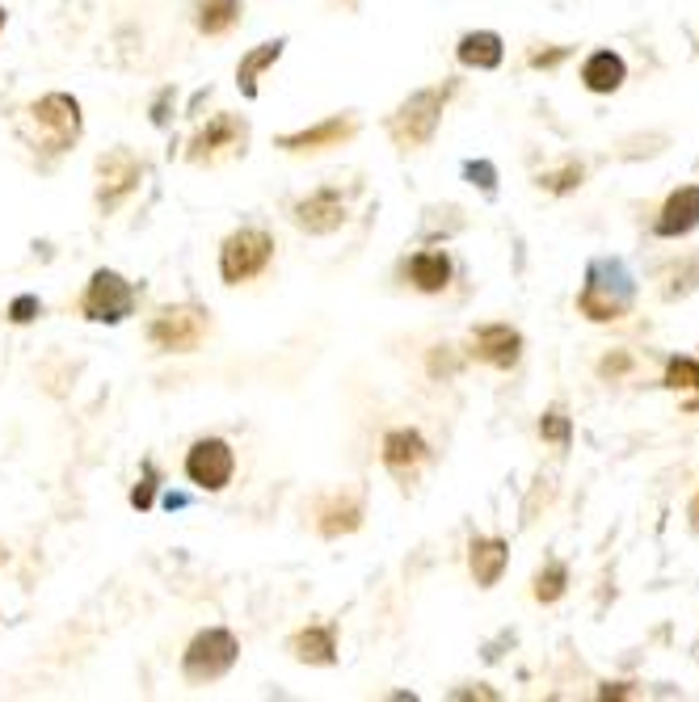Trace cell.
Listing matches in <instances>:
<instances>
[{"label": "cell", "instance_id": "obj_10", "mask_svg": "<svg viewBox=\"0 0 699 702\" xmlns=\"http://www.w3.org/2000/svg\"><path fill=\"white\" fill-rule=\"evenodd\" d=\"M472 353H477L481 362H489V366H498V371H510V366L518 362V353H523V337L506 325H489L477 332Z\"/></svg>", "mask_w": 699, "mask_h": 702}, {"label": "cell", "instance_id": "obj_27", "mask_svg": "<svg viewBox=\"0 0 699 702\" xmlns=\"http://www.w3.org/2000/svg\"><path fill=\"white\" fill-rule=\"evenodd\" d=\"M539 434L548 438V442H556V446H565L569 442V421L560 417V413H548L544 421H539Z\"/></svg>", "mask_w": 699, "mask_h": 702}, {"label": "cell", "instance_id": "obj_29", "mask_svg": "<svg viewBox=\"0 0 699 702\" xmlns=\"http://www.w3.org/2000/svg\"><path fill=\"white\" fill-rule=\"evenodd\" d=\"M9 316H13L18 325H30V320L39 316V299H34V295H22V299H13V307H9Z\"/></svg>", "mask_w": 699, "mask_h": 702}, {"label": "cell", "instance_id": "obj_26", "mask_svg": "<svg viewBox=\"0 0 699 702\" xmlns=\"http://www.w3.org/2000/svg\"><path fill=\"white\" fill-rule=\"evenodd\" d=\"M463 173H468V182H472V186H481L484 194H493V189H498V173H493V164L489 161L463 164Z\"/></svg>", "mask_w": 699, "mask_h": 702}, {"label": "cell", "instance_id": "obj_22", "mask_svg": "<svg viewBox=\"0 0 699 702\" xmlns=\"http://www.w3.org/2000/svg\"><path fill=\"white\" fill-rule=\"evenodd\" d=\"M241 18V0H203L198 4V30L203 34H223Z\"/></svg>", "mask_w": 699, "mask_h": 702}, {"label": "cell", "instance_id": "obj_30", "mask_svg": "<svg viewBox=\"0 0 699 702\" xmlns=\"http://www.w3.org/2000/svg\"><path fill=\"white\" fill-rule=\"evenodd\" d=\"M548 186L556 189V194H565V189H574V186H581V168H565L560 177H553Z\"/></svg>", "mask_w": 699, "mask_h": 702}, {"label": "cell", "instance_id": "obj_2", "mask_svg": "<svg viewBox=\"0 0 699 702\" xmlns=\"http://www.w3.org/2000/svg\"><path fill=\"white\" fill-rule=\"evenodd\" d=\"M456 94L451 85H443V89H422V94H413L396 114L387 122V131H392V140L401 143V147H422V143H430L435 135L438 118H443V106H447V97Z\"/></svg>", "mask_w": 699, "mask_h": 702}, {"label": "cell", "instance_id": "obj_31", "mask_svg": "<svg viewBox=\"0 0 699 702\" xmlns=\"http://www.w3.org/2000/svg\"><path fill=\"white\" fill-rule=\"evenodd\" d=\"M560 55H565V51H548V55L539 51V55H531V64H535V68H553V64H560Z\"/></svg>", "mask_w": 699, "mask_h": 702}, {"label": "cell", "instance_id": "obj_7", "mask_svg": "<svg viewBox=\"0 0 699 702\" xmlns=\"http://www.w3.org/2000/svg\"><path fill=\"white\" fill-rule=\"evenodd\" d=\"M131 307H135L131 282H122L114 270H97L94 282H89V290H85V311H89V320H97V325H119V320L131 316Z\"/></svg>", "mask_w": 699, "mask_h": 702}, {"label": "cell", "instance_id": "obj_14", "mask_svg": "<svg viewBox=\"0 0 699 702\" xmlns=\"http://www.w3.org/2000/svg\"><path fill=\"white\" fill-rule=\"evenodd\" d=\"M101 202L106 207H114L127 189L140 182V164L131 161L127 152H110V156H101Z\"/></svg>", "mask_w": 699, "mask_h": 702}, {"label": "cell", "instance_id": "obj_9", "mask_svg": "<svg viewBox=\"0 0 699 702\" xmlns=\"http://www.w3.org/2000/svg\"><path fill=\"white\" fill-rule=\"evenodd\" d=\"M295 223L313 235L338 232L341 223H346V202H341V194L338 189H320L313 198H304V202L295 207Z\"/></svg>", "mask_w": 699, "mask_h": 702}, {"label": "cell", "instance_id": "obj_33", "mask_svg": "<svg viewBox=\"0 0 699 702\" xmlns=\"http://www.w3.org/2000/svg\"><path fill=\"white\" fill-rule=\"evenodd\" d=\"M691 526L699 530V492H696V501H691Z\"/></svg>", "mask_w": 699, "mask_h": 702}, {"label": "cell", "instance_id": "obj_25", "mask_svg": "<svg viewBox=\"0 0 699 702\" xmlns=\"http://www.w3.org/2000/svg\"><path fill=\"white\" fill-rule=\"evenodd\" d=\"M666 383H670V387H691V392H699V362L696 358H675V362L666 366Z\"/></svg>", "mask_w": 699, "mask_h": 702}, {"label": "cell", "instance_id": "obj_32", "mask_svg": "<svg viewBox=\"0 0 699 702\" xmlns=\"http://www.w3.org/2000/svg\"><path fill=\"white\" fill-rule=\"evenodd\" d=\"M456 699H498L493 690H459Z\"/></svg>", "mask_w": 699, "mask_h": 702}, {"label": "cell", "instance_id": "obj_28", "mask_svg": "<svg viewBox=\"0 0 699 702\" xmlns=\"http://www.w3.org/2000/svg\"><path fill=\"white\" fill-rule=\"evenodd\" d=\"M152 492H156V468L148 463L144 480H140V489L131 492V505H135V509H148V505H152Z\"/></svg>", "mask_w": 699, "mask_h": 702}, {"label": "cell", "instance_id": "obj_4", "mask_svg": "<svg viewBox=\"0 0 699 702\" xmlns=\"http://www.w3.org/2000/svg\"><path fill=\"white\" fill-rule=\"evenodd\" d=\"M237 639H232V632H198L190 639V648H186V678L190 681H216L223 678L232 665H237Z\"/></svg>", "mask_w": 699, "mask_h": 702}, {"label": "cell", "instance_id": "obj_24", "mask_svg": "<svg viewBox=\"0 0 699 702\" xmlns=\"http://www.w3.org/2000/svg\"><path fill=\"white\" fill-rule=\"evenodd\" d=\"M565 581H569V577H565V563H548V568L535 577V597H539V602H556V597L565 593Z\"/></svg>", "mask_w": 699, "mask_h": 702}, {"label": "cell", "instance_id": "obj_19", "mask_svg": "<svg viewBox=\"0 0 699 702\" xmlns=\"http://www.w3.org/2000/svg\"><path fill=\"white\" fill-rule=\"evenodd\" d=\"M291 652H295V660H304V665H334L338 644H334V632H329V627H308V632H299L291 639Z\"/></svg>", "mask_w": 699, "mask_h": 702}, {"label": "cell", "instance_id": "obj_16", "mask_svg": "<svg viewBox=\"0 0 699 702\" xmlns=\"http://www.w3.org/2000/svg\"><path fill=\"white\" fill-rule=\"evenodd\" d=\"M506 560H510V547L502 539H477L472 542V577H477V585H498L502 581V572H506Z\"/></svg>", "mask_w": 699, "mask_h": 702}, {"label": "cell", "instance_id": "obj_18", "mask_svg": "<svg viewBox=\"0 0 699 702\" xmlns=\"http://www.w3.org/2000/svg\"><path fill=\"white\" fill-rule=\"evenodd\" d=\"M459 64L463 68H498L502 64V39L489 34V30H477V34H463L459 39Z\"/></svg>", "mask_w": 699, "mask_h": 702}, {"label": "cell", "instance_id": "obj_12", "mask_svg": "<svg viewBox=\"0 0 699 702\" xmlns=\"http://www.w3.org/2000/svg\"><path fill=\"white\" fill-rule=\"evenodd\" d=\"M244 140H249V131H244L237 118L219 114L207 131H198L190 143V161H211L216 152H223V147H244Z\"/></svg>", "mask_w": 699, "mask_h": 702}, {"label": "cell", "instance_id": "obj_13", "mask_svg": "<svg viewBox=\"0 0 699 702\" xmlns=\"http://www.w3.org/2000/svg\"><path fill=\"white\" fill-rule=\"evenodd\" d=\"M691 228H699V186H682L666 198L662 219H657V235H687Z\"/></svg>", "mask_w": 699, "mask_h": 702}, {"label": "cell", "instance_id": "obj_6", "mask_svg": "<svg viewBox=\"0 0 699 702\" xmlns=\"http://www.w3.org/2000/svg\"><path fill=\"white\" fill-rule=\"evenodd\" d=\"M148 337H152L161 350L190 353L198 350V341L207 337V311H198V307H165V311L152 320Z\"/></svg>", "mask_w": 699, "mask_h": 702}, {"label": "cell", "instance_id": "obj_11", "mask_svg": "<svg viewBox=\"0 0 699 702\" xmlns=\"http://www.w3.org/2000/svg\"><path fill=\"white\" fill-rule=\"evenodd\" d=\"M354 135H359L354 118H329V122L308 127V131H299V135H283L278 147H287V152H316V147H341V143L354 140Z\"/></svg>", "mask_w": 699, "mask_h": 702}, {"label": "cell", "instance_id": "obj_15", "mask_svg": "<svg viewBox=\"0 0 699 702\" xmlns=\"http://www.w3.org/2000/svg\"><path fill=\"white\" fill-rule=\"evenodd\" d=\"M426 459V438L417 429H392L384 438V463L396 475H409L417 463Z\"/></svg>", "mask_w": 699, "mask_h": 702}, {"label": "cell", "instance_id": "obj_21", "mask_svg": "<svg viewBox=\"0 0 699 702\" xmlns=\"http://www.w3.org/2000/svg\"><path fill=\"white\" fill-rule=\"evenodd\" d=\"M409 278L417 290L438 295V290L451 282V261L443 257V253H417V257L409 261Z\"/></svg>", "mask_w": 699, "mask_h": 702}, {"label": "cell", "instance_id": "obj_8", "mask_svg": "<svg viewBox=\"0 0 699 702\" xmlns=\"http://www.w3.org/2000/svg\"><path fill=\"white\" fill-rule=\"evenodd\" d=\"M232 468H237L232 446L219 442V438H203V442H194V450L186 454V475H190L198 489H207V492L228 489Z\"/></svg>", "mask_w": 699, "mask_h": 702}, {"label": "cell", "instance_id": "obj_5", "mask_svg": "<svg viewBox=\"0 0 699 702\" xmlns=\"http://www.w3.org/2000/svg\"><path fill=\"white\" fill-rule=\"evenodd\" d=\"M30 114H34L39 131H43L47 152H64V147H73L76 135H80V106H76V97L68 94H47L43 101H34Z\"/></svg>", "mask_w": 699, "mask_h": 702}, {"label": "cell", "instance_id": "obj_17", "mask_svg": "<svg viewBox=\"0 0 699 702\" xmlns=\"http://www.w3.org/2000/svg\"><path fill=\"white\" fill-rule=\"evenodd\" d=\"M581 80H586V89H590V94H615V89L624 85V59H620V55H611V51H599V55H590V59H586Z\"/></svg>", "mask_w": 699, "mask_h": 702}, {"label": "cell", "instance_id": "obj_20", "mask_svg": "<svg viewBox=\"0 0 699 702\" xmlns=\"http://www.w3.org/2000/svg\"><path fill=\"white\" fill-rule=\"evenodd\" d=\"M283 47H287V43H283V39H274V43H262L258 51H249V55H244L241 68H237V89H241L244 97H258V76H262V72L283 55Z\"/></svg>", "mask_w": 699, "mask_h": 702}, {"label": "cell", "instance_id": "obj_1", "mask_svg": "<svg viewBox=\"0 0 699 702\" xmlns=\"http://www.w3.org/2000/svg\"><path fill=\"white\" fill-rule=\"evenodd\" d=\"M632 295H636V286H632V274H627L624 261H594L590 265V274H586V286H581V311L590 316V320H620L627 307H632Z\"/></svg>", "mask_w": 699, "mask_h": 702}, {"label": "cell", "instance_id": "obj_23", "mask_svg": "<svg viewBox=\"0 0 699 702\" xmlns=\"http://www.w3.org/2000/svg\"><path fill=\"white\" fill-rule=\"evenodd\" d=\"M362 522V509L354 501H341V505H325L320 509V535H329V539H338V535H350V530H359Z\"/></svg>", "mask_w": 699, "mask_h": 702}, {"label": "cell", "instance_id": "obj_34", "mask_svg": "<svg viewBox=\"0 0 699 702\" xmlns=\"http://www.w3.org/2000/svg\"><path fill=\"white\" fill-rule=\"evenodd\" d=\"M0 30H4V9H0Z\"/></svg>", "mask_w": 699, "mask_h": 702}, {"label": "cell", "instance_id": "obj_3", "mask_svg": "<svg viewBox=\"0 0 699 702\" xmlns=\"http://www.w3.org/2000/svg\"><path fill=\"white\" fill-rule=\"evenodd\" d=\"M274 253V240L258 228H241V232H232L223 240V249H219V274L228 286H241L249 282L253 274H262L265 261Z\"/></svg>", "mask_w": 699, "mask_h": 702}]
</instances>
